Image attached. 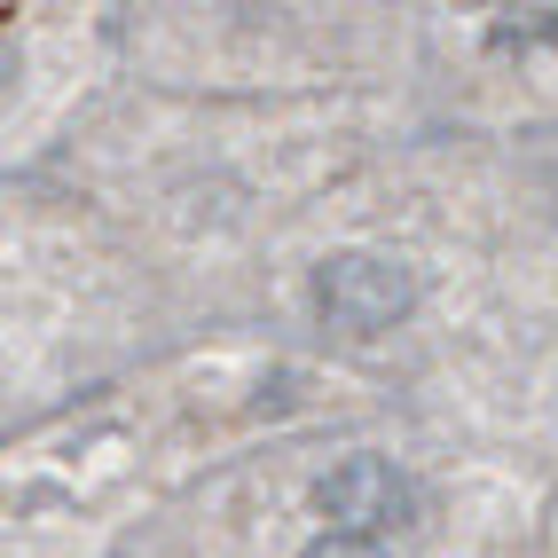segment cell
Masks as SVG:
<instances>
[{
  "label": "cell",
  "instance_id": "6da1fadb",
  "mask_svg": "<svg viewBox=\"0 0 558 558\" xmlns=\"http://www.w3.org/2000/svg\"><path fill=\"white\" fill-rule=\"evenodd\" d=\"M315 307L339 330L369 339V330H393L417 307V276H409L401 259H378V252H339V259H323V276H315Z\"/></svg>",
  "mask_w": 558,
  "mask_h": 558
},
{
  "label": "cell",
  "instance_id": "7a4b0ae2",
  "mask_svg": "<svg viewBox=\"0 0 558 558\" xmlns=\"http://www.w3.org/2000/svg\"><path fill=\"white\" fill-rule=\"evenodd\" d=\"M315 504L330 519V535L378 543V535H393V527L417 519V480H409L401 464H386V457H347L339 472L315 480Z\"/></svg>",
  "mask_w": 558,
  "mask_h": 558
},
{
  "label": "cell",
  "instance_id": "3957f363",
  "mask_svg": "<svg viewBox=\"0 0 558 558\" xmlns=\"http://www.w3.org/2000/svg\"><path fill=\"white\" fill-rule=\"evenodd\" d=\"M300 558H386V543H362V535H315Z\"/></svg>",
  "mask_w": 558,
  "mask_h": 558
}]
</instances>
